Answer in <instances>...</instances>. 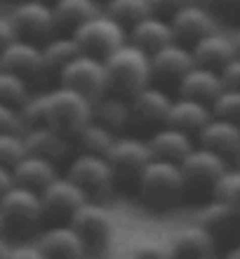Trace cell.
<instances>
[{"label":"cell","instance_id":"cell-1","mask_svg":"<svg viewBox=\"0 0 240 259\" xmlns=\"http://www.w3.org/2000/svg\"><path fill=\"white\" fill-rule=\"evenodd\" d=\"M106 92H113L118 97H132L141 88L151 85V68H149V55L130 40L120 42L106 59Z\"/></svg>","mask_w":240,"mask_h":259},{"label":"cell","instance_id":"cell-2","mask_svg":"<svg viewBox=\"0 0 240 259\" xmlns=\"http://www.w3.org/2000/svg\"><path fill=\"white\" fill-rule=\"evenodd\" d=\"M139 200L153 212H170L184 200V182L177 163L151 158L137 182Z\"/></svg>","mask_w":240,"mask_h":259},{"label":"cell","instance_id":"cell-3","mask_svg":"<svg viewBox=\"0 0 240 259\" xmlns=\"http://www.w3.org/2000/svg\"><path fill=\"white\" fill-rule=\"evenodd\" d=\"M92 102L69 88L57 85L42 95V125H50L66 139H73L78 130L89 123Z\"/></svg>","mask_w":240,"mask_h":259},{"label":"cell","instance_id":"cell-4","mask_svg":"<svg viewBox=\"0 0 240 259\" xmlns=\"http://www.w3.org/2000/svg\"><path fill=\"white\" fill-rule=\"evenodd\" d=\"M104 158L113 177V189L134 191L146 163L151 160V153H149L146 139L137 135H118Z\"/></svg>","mask_w":240,"mask_h":259},{"label":"cell","instance_id":"cell-5","mask_svg":"<svg viewBox=\"0 0 240 259\" xmlns=\"http://www.w3.org/2000/svg\"><path fill=\"white\" fill-rule=\"evenodd\" d=\"M0 222H3V233L28 238L42 224L38 193L19 184H12L0 196Z\"/></svg>","mask_w":240,"mask_h":259},{"label":"cell","instance_id":"cell-6","mask_svg":"<svg viewBox=\"0 0 240 259\" xmlns=\"http://www.w3.org/2000/svg\"><path fill=\"white\" fill-rule=\"evenodd\" d=\"M226 167L231 165L221 156L203 149V146H193L184 160L179 163L181 182H184V198H196V200L210 198L217 179L226 172Z\"/></svg>","mask_w":240,"mask_h":259},{"label":"cell","instance_id":"cell-7","mask_svg":"<svg viewBox=\"0 0 240 259\" xmlns=\"http://www.w3.org/2000/svg\"><path fill=\"white\" fill-rule=\"evenodd\" d=\"M69 224L80 238L85 254H102L113 240V219L109 210L94 200H85Z\"/></svg>","mask_w":240,"mask_h":259},{"label":"cell","instance_id":"cell-8","mask_svg":"<svg viewBox=\"0 0 240 259\" xmlns=\"http://www.w3.org/2000/svg\"><path fill=\"white\" fill-rule=\"evenodd\" d=\"M73 40L78 42L82 55H89L104 62L120 42L127 40V33H125V28L120 24L111 19L109 14L99 12L73 31Z\"/></svg>","mask_w":240,"mask_h":259},{"label":"cell","instance_id":"cell-9","mask_svg":"<svg viewBox=\"0 0 240 259\" xmlns=\"http://www.w3.org/2000/svg\"><path fill=\"white\" fill-rule=\"evenodd\" d=\"M66 177L80 189L85 200L102 203L104 198L113 191V177H111L109 163L104 156H92V153H78L71 160Z\"/></svg>","mask_w":240,"mask_h":259},{"label":"cell","instance_id":"cell-10","mask_svg":"<svg viewBox=\"0 0 240 259\" xmlns=\"http://www.w3.org/2000/svg\"><path fill=\"white\" fill-rule=\"evenodd\" d=\"M57 85L69 88L78 95H82L85 99H89V102H94L97 97L106 92L104 62L80 52L62 68V73L57 75Z\"/></svg>","mask_w":240,"mask_h":259},{"label":"cell","instance_id":"cell-11","mask_svg":"<svg viewBox=\"0 0 240 259\" xmlns=\"http://www.w3.org/2000/svg\"><path fill=\"white\" fill-rule=\"evenodd\" d=\"M172 97L163 88L146 85L132 97H127V109H130V127H134L141 135H151L153 130L165 125L167 111H170Z\"/></svg>","mask_w":240,"mask_h":259},{"label":"cell","instance_id":"cell-12","mask_svg":"<svg viewBox=\"0 0 240 259\" xmlns=\"http://www.w3.org/2000/svg\"><path fill=\"white\" fill-rule=\"evenodd\" d=\"M14 28V35L21 40L42 45L47 42L55 31V19H52V7L42 0H21L19 5H14L12 14L7 17Z\"/></svg>","mask_w":240,"mask_h":259},{"label":"cell","instance_id":"cell-13","mask_svg":"<svg viewBox=\"0 0 240 259\" xmlns=\"http://www.w3.org/2000/svg\"><path fill=\"white\" fill-rule=\"evenodd\" d=\"M40 214L45 224H69L76 210L85 203V196L80 193L69 177H59L57 175L40 193Z\"/></svg>","mask_w":240,"mask_h":259},{"label":"cell","instance_id":"cell-14","mask_svg":"<svg viewBox=\"0 0 240 259\" xmlns=\"http://www.w3.org/2000/svg\"><path fill=\"white\" fill-rule=\"evenodd\" d=\"M193 66L191 50L179 45V42H167L153 55H149V68H151V85L156 88H172L177 90L179 80L186 75V71Z\"/></svg>","mask_w":240,"mask_h":259},{"label":"cell","instance_id":"cell-15","mask_svg":"<svg viewBox=\"0 0 240 259\" xmlns=\"http://www.w3.org/2000/svg\"><path fill=\"white\" fill-rule=\"evenodd\" d=\"M0 68H5L10 73L19 75L28 85H40L45 80V68H42L40 45L21 38H14L10 45L0 50Z\"/></svg>","mask_w":240,"mask_h":259},{"label":"cell","instance_id":"cell-16","mask_svg":"<svg viewBox=\"0 0 240 259\" xmlns=\"http://www.w3.org/2000/svg\"><path fill=\"white\" fill-rule=\"evenodd\" d=\"M167 21H170L172 40L184 45V48H191L193 42H198L203 35L212 33L217 28V19L212 17V12L207 7L191 3V0L184 7H179Z\"/></svg>","mask_w":240,"mask_h":259},{"label":"cell","instance_id":"cell-17","mask_svg":"<svg viewBox=\"0 0 240 259\" xmlns=\"http://www.w3.org/2000/svg\"><path fill=\"white\" fill-rule=\"evenodd\" d=\"M196 142L203 149L221 156L228 165H235L238 153H240V127L233 120H224V118L212 116L205 123V127L200 130Z\"/></svg>","mask_w":240,"mask_h":259},{"label":"cell","instance_id":"cell-18","mask_svg":"<svg viewBox=\"0 0 240 259\" xmlns=\"http://www.w3.org/2000/svg\"><path fill=\"white\" fill-rule=\"evenodd\" d=\"M21 139H24L26 153L45 158V160H50V163H55V165L66 160V156H69V151H71V139L59 135L50 125H33V127L21 130Z\"/></svg>","mask_w":240,"mask_h":259},{"label":"cell","instance_id":"cell-19","mask_svg":"<svg viewBox=\"0 0 240 259\" xmlns=\"http://www.w3.org/2000/svg\"><path fill=\"white\" fill-rule=\"evenodd\" d=\"M188 50H191L193 64L203 68H210V71H219L226 62L238 57V50H235L233 40L228 35L219 33L217 28H214L212 33L203 35L198 42H193Z\"/></svg>","mask_w":240,"mask_h":259},{"label":"cell","instance_id":"cell-20","mask_svg":"<svg viewBox=\"0 0 240 259\" xmlns=\"http://www.w3.org/2000/svg\"><path fill=\"white\" fill-rule=\"evenodd\" d=\"M210 118H212V113H210V106H207V104L179 97V99H172L167 118H165V125L184 132V135H188L193 142H196V137L200 135V130L205 127V123Z\"/></svg>","mask_w":240,"mask_h":259},{"label":"cell","instance_id":"cell-21","mask_svg":"<svg viewBox=\"0 0 240 259\" xmlns=\"http://www.w3.org/2000/svg\"><path fill=\"white\" fill-rule=\"evenodd\" d=\"M193 139L179 130L170 127V125H163V127L153 130L151 135H146V146H149V153L151 158H158V160H170V163H181L186 158V153L193 149Z\"/></svg>","mask_w":240,"mask_h":259},{"label":"cell","instance_id":"cell-22","mask_svg":"<svg viewBox=\"0 0 240 259\" xmlns=\"http://www.w3.org/2000/svg\"><path fill=\"white\" fill-rule=\"evenodd\" d=\"M198 226H203L212 236L214 243L233 240L235 229H238V207L210 198V203H205L198 212Z\"/></svg>","mask_w":240,"mask_h":259},{"label":"cell","instance_id":"cell-23","mask_svg":"<svg viewBox=\"0 0 240 259\" xmlns=\"http://www.w3.org/2000/svg\"><path fill=\"white\" fill-rule=\"evenodd\" d=\"M40 257H85L80 238L71 224H50L38 238Z\"/></svg>","mask_w":240,"mask_h":259},{"label":"cell","instance_id":"cell-24","mask_svg":"<svg viewBox=\"0 0 240 259\" xmlns=\"http://www.w3.org/2000/svg\"><path fill=\"white\" fill-rule=\"evenodd\" d=\"M127 40L139 50H144L146 55H153L156 50L172 42L170 21L158 14H146L144 19H139L134 26L127 28Z\"/></svg>","mask_w":240,"mask_h":259},{"label":"cell","instance_id":"cell-25","mask_svg":"<svg viewBox=\"0 0 240 259\" xmlns=\"http://www.w3.org/2000/svg\"><path fill=\"white\" fill-rule=\"evenodd\" d=\"M89 120L109 127L116 135H123L130 127V109H127V99L118 97L113 92H104L92 102L89 109Z\"/></svg>","mask_w":240,"mask_h":259},{"label":"cell","instance_id":"cell-26","mask_svg":"<svg viewBox=\"0 0 240 259\" xmlns=\"http://www.w3.org/2000/svg\"><path fill=\"white\" fill-rule=\"evenodd\" d=\"M177 92H179V97H186V99H193V102H200L210 106V102L221 92L219 75H217V71H210V68H203L193 64L186 71L184 78L179 80Z\"/></svg>","mask_w":240,"mask_h":259},{"label":"cell","instance_id":"cell-27","mask_svg":"<svg viewBox=\"0 0 240 259\" xmlns=\"http://www.w3.org/2000/svg\"><path fill=\"white\" fill-rule=\"evenodd\" d=\"M10 172H12L14 184L24 186V189H31V191H35V193H40L42 189L59 175L55 163H50L45 158L31 156V153H24V158H21Z\"/></svg>","mask_w":240,"mask_h":259},{"label":"cell","instance_id":"cell-28","mask_svg":"<svg viewBox=\"0 0 240 259\" xmlns=\"http://www.w3.org/2000/svg\"><path fill=\"white\" fill-rule=\"evenodd\" d=\"M50 7H52L55 31L62 35H73L78 26L99 14L94 0H55Z\"/></svg>","mask_w":240,"mask_h":259},{"label":"cell","instance_id":"cell-29","mask_svg":"<svg viewBox=\"0 0 240 259\" xmlns=\"http://www.w3.org/2000/svg\"><path fill=\"white\" fill-rule=\"evenodd\" d=\"M80 55L78 42L73 40V35H52L47 42L40 45V57H42V68H45V80H57V75L62 73V68Z\"/></svg>","mask_w":240,"mask_h":259},{"label":"cell","instance_id":"cell-30","mask_svg":"<svg viewBox=\"0 0 240 259\" xmlns=\"http://www.w3.org/2000/svg\"><path fill=\"white\" fill-rule=\"evenodd\" d=\"M217 250V243L203 226H188L172 238L170 254L172 257H212Z\"/></svg>","mask_w":240,"mask_h":259},{"label":"cell","instance_id":"cell-31","mask_svg":"<svg viewBox=\"0 0 240 259\" xmlns=\"http://www.w3.org/2000/svg\"><path fill=\"white\" fill-rule=\"evenodd\" d=\"M116 132H111L109 127H104V125L94 123V120H89L85 123L80 130H78V135L71 139V146L76 144L78 153H92V156H106V151L111 149V144L116 139Z\"/></svg>","mask_w":240,"mask_h":259},{"label":"cell","instance_id":"cell-32","mask_svg":"<svg viewBox=\"0 0 240 259\" xmlns=\"http://www.w3.org/2000/svg\"><path fill=\"white\" fill-rule=\"evenodd\" d=\"M104 14H109L127 33V28L134 26L139 19H144L146 14H151V10H149V0H106Z\"/></svg>","mask_w":240,"mask_h":259},{"label":"cell","instance_id":"cell-33","mask_svg":"<svg viewBox=\"0 0 240 259\" xmlns=\"http://www.w3.org/2000/svg\"><path fill=\"white\" fill-rule=\"evenodd\" d=\"M28 95H31V85L28 82H24L19 75L0 68V104L19 109L21 104L26 102Z\"/></svg>","mask_w":240,"mask_h":259},{"label":"cell","instance_id":"cell-34","mask_svg":"<svg viewBox=\"0 0 240 259\" xmlns=\"http://www.w3.org/2000/svg\"><path fill=\"white\" fill-rule=\"evenodd\" d=\"M210 198H212V200H221V203H226V205H231V207H238L240 210V205H238V200H240V175L233 165L226 167V172L217 179V184H214L212 196Z\"/></svg>","mask_w":240,"mask_h":259},{"label":"cell","instance_id":"cell-35","mask_svg":"<svg viewBox=\"0 0 240 259\" xmlns=\"http://www.w3.org/2000/svg\"><path fill=\"white\" fill-rule=\"evenodd\" d=\"M210 113L224 120H240V90H221L210 102Z\"/></svg>","mask_w":240,"mask_h":259},{"label":"cell","instance_id":"cell-36","mask_svg":"<svg viewBox=\"0 0 240 259\" xmlns=\"http://www.w3.org/2000/svg\"><path fill=\"white\" fill-rule=\"evenodd\" d=\"M24 139L21 132H0V167L12 170L14 165L24 158Z\"/></svg>","mask_w":240,"mask_h":259},{"label":"cell","instance_id":"cell-37","mask_svg":"<svg viewBox=\"0 0 240 259\" xmlns=\"http://www.w3.org/2000/svg\"><path fill=\"white\" fill-rule=\"evenodd\" d=\"M207 10L212 12L214 19L235 24L240 17V0H207Z\"/></svg>","mask_w":240,"mask_h":259},{"label":"cell","instance_id":"cell-38","mask_svg":"<svg viewBox=\"0 0 240 259\" xmlns=\"http://www.w3.org/2000/svg\"><path fill=\"white\" fill-rule=\"evenodd\" d=\"M217 75H219L221 90H240V59L233 57L217 71Z\"/></svg>","mask_w":240,"mask_h":259},{"label":"cell","instance_id":"cell-39","mask_svg":"<svg viewBox=\"0 0 240 259\" xmlns=\"http://www.w3.org/2000/svg\"><path fill=\"white\" fill-rule=\"evenodd\" d=\"M188 0H149V10L151 14H158L163 19H170L179 7H184Z\"/></svg>","mask_w":240,"mask_h":259},{"label":"cell","instance_id":"cell-40","mask_svg":"<svg viewBox=\"0 0 240 259\" xmlns=\"http://www.w3.org/2000/svg\"><path fill=\"white\" fill-rule=\"evenodd\" d=\"M0 132H21V120L17 109L0 104Z\"/></svg>","mask_w":240,"mask_h":259},{"label":"cell","instance_id":"cell-41","mask_svg":"<svg viewBox=\"0 0 240 259\" xmlns=\"http://www.w3.org/2000/svg\"><path fill=\"white\" fill-rule=\"evenodd\" d=\"M132 254L139 257V259H165V257H172L170 247L158 245V243H144V245H139Z\"/></svg>","mask_w":240,"mask_h":259},{"label":"cell","instance_id":"cell-42","mask_svg":"<svg viewBox=\"0 0 240 259\" xmlns=\"http://www.w3.org/2000/svg\"><path fill=\"white\" fill-rule=\"evenodd\" d=\"M14 38H17V35H14V28H12V24H10V19H3V17H0V50L5 48V45H10Z\"/></svg>","mask_w":240,"mask_h":259},{"label":"cell","instance_id":"cell-43","mask_svg":"<svg viewBox=\"0 0 240 259\" xmlns=\"http://www.w3.org/2000/svg\"><path fill=\"white\" fill-rule=\"evenodd\" d=\"M12 184H14V182H12V172L7 170V167H0V196H3V193H5Z\"/></svg>","mask_w":240,"mask_h":259},{"label":"cell","instance_id":"cell-44","mask_svg":"<svg viewBox=\"0 0 240 259\" xmlns=\"http://www.w3.org/2000/svg\"><path fill=\"white\" fill-rule=\"evenodd\" d=\"M0 257H10V245H7V240L3 233H0Z\"/></svg>","mask_w":240,"mask_h":259},{"label":"cell","instance_id":"cell-45","mask_svg":"<svg viewBox=\"0 0 240 259\" xmlns=\"http://www.w3.org/2000/svg\"><path fill=\"white\" fill-rule=\"evenodd\" d=\"M42 3H47V5H52V3H55V0H42Z\"/></svg>","mask_w":240,"mask_h":259},{"label":"cell","instance_id":"cell-46","mask_svg":"<svg viewBox=\"0 0 240 259\" xmlns=\"http://www.w3.org/2000/svg\"><path fill=\"white\" fill-rule=\"evenodd\" d=\"M0 233H3V222H0Z\"/></svg>","mask_w":240,"mask_h":259}]
</instances>
